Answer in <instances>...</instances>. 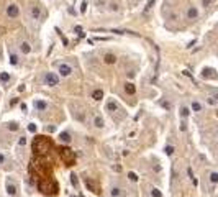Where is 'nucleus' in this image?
Returning a JSON list of instances; mask_svg holds the SVG:
<instances>
[{"instance_id": "nucleus-30", "label": "nucleus", "mask_w": 218, "mask_h": 197, "mask_svg": "<svg viewBox=\"0 0 218 197\" xmlns=\"http://www.w3.org/2000/svg\"><path fill=\"white\" fill-rule=\"evenodd\" d=\"M166 155H169V156H171V155H172V153H174V146H171V145H169V146H166Z\"/></svg>"}, {"instance_id": "nucleus-35", "label": "nucleus", "mask_w": 218, "mask_h": 197, "mask_svg": "<svg viewBox=\"0 0 218 197\" xmlns=\"http://www.w3.org/2000/svg\"><path fill=\"white\" fill-rule=\"evenodd\" d=\"M110 10H111V12H116V10H118V5H116V4H111V5H110Z\"/></svg>"}, {"instance_id": "nucleus-43", "label": "nucleus", "mask_w": 218, "mask_h": 197, "mask_svg": "<svg viewBox=\"0 0 218 197\" xmlns=\"http://www.w3.org/2000/svg\"><path fill=\"white\" fill-rule=\"evenodd\" d=\"M0 58H2V53H0Z\"/></svg>"}, {"instance_id": "nucleus-41", "label": "nucleus", "mask_w": 218, "mask_h": 197, "mask_svg": "<svg viewBox=\"0 0 218 197\" xmlns=\"http://www.w3.org/2000/svg\"><path fill=\"white\" fill-rule=\"evenodd\" d=\"M162 107H164V109H169V107H171V105H169L167 102H162Z\"/></svg>"}, {"instance_id": "nucleus-18", "label": "nucleus", "mask_w": 218, "mask_h": 197, "mask_svg": "<svg viewBox=\"0 0 218 197\" xmlns=\"http://www.w3.org/2000/svg\"><path fill=\"white\" fill-rule=\"evenodd\" d=\"M125 90H126V94L133 95V94L136 92V87H135V84H131V82H128V84L125 85Z\"/></svg>"}, {"instance_id": "nucleus-36", "label": "nucleus", "mask_w": 218, "mask_h": 197, "mask_svg": "<svg viewBox=\"0 0 218 197\" xmlns=\"http://www.w3.org/2000/svg\"><path fill=\"white\" fill-rule=\"evenodd\" d=\"M25 143H26V138H25V136H21V138H20V141H18V145H20V146H23Z\"/></svg>"}, {"instance_id": "nucleus-10", "label": "nucleus", "mask_w": 218, "mask_h": 197, "mask_svg": "<svg viewBox=\"0 0 218 197\" xmlns=\"http://www.w3.org/2000/svg\"><path fill=\"white\" fill-rule=\"evenodd\" d=\"M105 109H107V112H116V109H118V105H116V102L115 100H108L107 102V105H105Z\"/></svg>"}, {"instance_id": "nucleus-37", "label": "nucleus", "mask_w": 218, "mask_h": 197, "mask_svg": "<svg viewBox=\"0 0 218 197\" xmlns=\"http://www.w3.org/2000/svg\"><path fill=\"white\" fill-rule=\"evenodd\" d=\"M85 10H87V2H82V7H80V12H85Z\"/></svg>"}, {"instance_id": "nucleus-8", "label": "nucleus", "mask_w": 218, "mask_h": 197, "mask_svg": "<svg viewBox=\"0 0 218 197\" xmlns=\"http://www.w3.org/2000/svg\"><path fill=\"white\" fill-rule=\"evenodd\" d=\"M7 194H8V196H12V197H15L18 194L17 186L13 184V182H10V181H8V184H7Z\"/></svg>"}, {"instance_id": "nucleus-15", "label": "nucleus", "mask_w": 218, "mask_h": 197, "mask_svg": "<svg viewBox=\"0 0 218 197\" xmlns=\"http://www.w3.org/2000/svg\"><path fill=\"white\" fill-rule=\"evenodd\" d=\"M85 184H87V187L90 189L92 192H95V194H99V187H97V186L94 184V181H90V179H87V181H85Z\"/></svg>"}, {"instance_id": "nucleus-24", "label": "nucleus", "mask_w": 218, "mask_h": 197, "mask_svg": "<svg viewBox=\"0 0 218 197\" xmlns=\"http://www.w3.org/2000/svg\"><path fill=\"white\" fill-rule=\"evenodd\" d=\"M187 174H189V177H190V181H192V184H193V186H197V184H198V181H197V179H195V177H193V172H192V169H190V168H189V169H187Z\"/></svg>"}, {"instance_id": "nucleus-40", "label": "nucleus", "mask_w": 218, "mask_h": 197, "mask_svg": "<svg viewBox=\"0 0 218 197\" xmlns=\"http://www.w3.org/2000/svg\"><path fill=\"white\" fill-rule=\"evenodd\" d=\"M169 18H171V20H176L177 15H176V13H171V17H169Z\"/></svg>"}, {"instance_id": "nucleus-29", "label": "nucleus", "mask_w": 218, "mask_h": 197, "mask_svg": "<svg viewBox=\"0 0 218 197\" xmlns=\"http://www.w3.org/2000/svg\"><path fill=\"white\" fill-rule=\"evenodd\" d=\"M128 177H130V181H133V182H136V181H138V174H136V172H130V174H128Z\"/></svg>"}, {"instance_id": "nucleus-31", "label": "nucleus", "mask_w": 218, "mask_h": 197, "mask_svg": "<svg viewBox=\"0 0 218 197\" xmlns=\"http://www.w3.org/2000/svg\"><path fill=\"white\" fill-rule=\"evenodd\" d=\"M71 181H72V186L77 187V176H75V174H71Z\"/></svg>"}, {"instance_id": "nucleus-17", "label": "nucleus", "mask_w": 218, "mask_h": 197, "mask_svg": "<svg viewBox=\"0 0 218 197\" xmlns=\"http://www.w3.org/2000/svg\"><path fill=\"white\" fill-rule=\"evenodd\" d=\"M190 107H192V110H193V112H202V109H203V105H202L198 100H193Z\"/></svg>"}, {"instance_id": "nucleus-28", "label": "nucleus", "mask_w": 218, "mask_h": 197, "mask_svg": "<svg viewBox=\"0 0 218 197\" xmlns=\"http://www.w3.org/2000/svg\"><path fill=\"white\" fill-rule=\"evenodd\" d=\"M212 4H213V0H202V7H205V8H208Z\"/></svg>"}, {"instance_id": "nucleus-20", "label": "nucleus", "mask_w": 218, "mask_h": 197, "mask_svg": "<svg viewBox=\"0 0 218 197\" xmlns=\"http://www.w3.org/2000/svg\"><path fill=\"white\" fill-rule=\"evenodd\" d=\"M18 63H20L18 54H15V53H10V64H12V66H17Z\"/></svg>"}, {"instance_id": "nucleus-9", "label": "nucleus", "mask_w": 218, "mask_h": 197, "mask_svg": "<svg viewBox=\"0 0 218 197\" xmlns=\"http://www.w3.org/2000/svg\"><path fill=\"white\" fill-rule=\"evenodd\" d=\"M202 77H203V79H208V77H217V76H215V69H212V67H205V69L202 71Z\"/></svg>"}, {"instance_id": "nucleus-21", "label": "nucleus", "mask_w": 218, "mask_h": 197, "mask_svg": "<svg viewBox=\"0 0 218 197\" xmlns=\"http://www.w3.org/2000/svg\"><path fill=\"white\" fill-rule=\"evenodd\" d=\"M210 182H212V184H217L218 182V172L217 171H213V172H210Z\"/></svg>"}, {"instance_id": "nucleus-11", "label": "nucleus", "mask_w": 218, "mask_h": 197, "mask_svg": "<svg viewBox=\"0 0 218 197\" xmlns=\"http://www.w3.org/2000/svg\"><path fill=\"white\" fill-rule=\"evenodd\" d=\"M20 51L23 53V54H28L30 51H31V46H30V43L21 41V43H20Z\"/></svg>"}, {"instance_id": "nucleus-27", "label": "nucleus", "mask_w": 218, "mask_h": 197, "mask_svg": "<svg viewBox=\"0 0 218 197\" xmlns=\"http://www.w3.org/2000/svg\"><path fill=\"white\" fill-rule=\"evenodd\" d=\"M120 196H121V192H120L118 187H113V189H111V197H120Z\"/></svg>"}, {"instance_id": "nucleus-32", "label": "nucleus", "mask_w": 218, "mask_h": 197, "mask_svg": "<svg viewBox=\"0 0 218 197\" xmlns=\"http://www.w3.org/2000/svg\"><path fill=\"white\" fill-rule=\"evenodd\" d=\"M28 130L31 131V133H35V131H36V125H35V123H30V125H28Z\"/></svg>"}, {"instance_id": "nucleus-5", "label": "nucleus", "mask_w": 218, "mask_h": 197, "mask_svg": "<svg viewBox=\"0 0 218 197\" xmlns=\"http://www.w3.org/2000/svg\"><path fill=\"white\" fill-rule=\"evenodd\" d=\"M185 15H187V18H189V20H195V18L198 17V10H197V7L190 5L189 8H187V13H185Z\"/></svg>"}, {"instance_id": "nucleus-2", "label": "nucleus", "mask_w": 218, "mask_h": 197, "mask_svg": "<svg viewBox=\"0 0 218 197\" xmlns=\"http://www.w3.org/2000/svg\"><path fill=\"white\" fill-rule=\"evenodd\" d=\"M44 84L51 85V87H53V85H58L59 84V77L54 74V72H46L44 74Z\"/></svg>"}, {"instance_id": "nucleus-23", "label": "nucleus", "mask_w": 218, "mask_h": 197, "mask_svg": "<svg viewBox=\"0 0 218 197\" xmlns=\"http://www.w3.org/2000/svg\"><path fill=\"white\" fill-rule=\"evenodd\" d=\"M7 128L12 130V131H17L18 130V123L17 122H10V123H7Z\"/></svg>"}, {"instance_id": "nucleus-7", "label": "nucleus", "mask_w": 218, "mask_h": 197, "mask_svg": "<svg viewBox=\"0 0 218 197\" xmlns=\"http://www.w3.org/2000/svg\"><path fill=\"white\" fill-rule=\"evenodd\" d=\"M35 109L38 110V112H44L46 109H48V104H46L44 100H40V99H38V100H35Z\"/></svg>"}, {"instance_id": "nucleus-42", "label": "nucleus", "mask_w": 218, "mask_h": 197, "mask_svg": "<svg viewBox=\"0 0 218 197\" xmlns=\"http://www.w3.org/2000/svg\"><path fill=\"white\" fill-rule=\"evenodd\" d=\"M4 161H5V158H4V155L0 153V163H4Z\"/></svg>"}, {"instance_id": "nucleus-44", "label": "nucleus", "mask_w": 218, "mask_h": 197, "mask_svg": "<svg viewBox=\"0 0 218 197\" xmlns=\"http://www.w3.org/2000/svg\"><path fill=\"white\" fill-rule=\"evenodd\" d=\"M71 197H75V196H71Z\"/></svg>"}, {"instance_id": "nucleus-25", "label": "nucleus", "mask_w": 218, "mask_h": 197, "mask_svg": "<svg viewBox=\"0 0 218 197\" xmlns=\"http://www.w3.org/2000/svg\"><path fill=\"white\" fill-rule=\"evenodd\" d=\"M154 2H156V0H149V2H148V4H146V7H144V15H146V13H148L149 12V10H151L152 8V5H154Z\"/></svg>"}, {"instance_id": "nucleus-1", "label": "nucleus", "mask_w": 218, "mask_h": 197, "mask_svg": "<svg viewBox=\"0 0 218 197\" xmlns=\"http://www.w3.org/2000/svg\"><path fill=\"white\" fill-rule=\"evenodd\" d=\"M61 155H62V160L66 161L69 166H72V164H74V158H75V155L69 150V148H62V150H61Z\"/></svg>"}, {"instance_id": "nucleus-33", "label": "nucleus", "mask_w": 218, "mask_h": 197, "mask_svg": "<svg viewBox=\"0 0 218 197\" xmlns=\"http://www.w3.org/2000/svg\"><path fill=\"white\" fill-rule=\"evenodd\" d=\"M207 102H208L210 105H217V100H215L213 97H210V95H208V99H207Z\"/></svg>"}, {"instance_id": "nucleus-38", "label": "nucleus", "mask_w": 218, "mask_h": 197, "mask_svg": "<svg viewBox=\"0 0 218 197\" xmlns=\"http://www.w3.org/2000/svg\"><path fill=\"white\" fill-rule=\"evenodd\" d=\"M18 104V99H12L10 100V107H13V105H17Z\"/></svg>"}, {"instance_id": "nucleus-34", "label": "nucleus", "mask_w": 218, "mask_h": 197, "mask_svg": "<svg viewBox=\"0 0 218 197\" xmlns=\"http://www.w3.org/2000/svg\"><path fill=\"white\" fill-rule=\"evenodd\" d=\"M185 130H187V123L182 120V122H181V131H185Z\"/></svg>"}, {"instance_id": "nucleus-3", "label": "nucleus", "mask_w": 218, "mask_h": 197, "mask_svg": "<svg viewBox=\"0 0 218 197\" xmlns=\"http://www.w3.org/2000/svg\"><path fill=\"white\" fill-rule=\"evenodd\" d=\"M7 15H8L10 18H17L18 15H20V8H18V5L12 4L7 7Z\"/></svg>"}, {"instance_id": "nucleus-4", "label": "nucleus", "mask_w": 218, "mask_h": 197, "mask_svg": "<svg viewBox=\"0 0 218 197\" xmlns=\"http://www.w3.org/2000/svg\"><path fill=\"white\" fill-rule=\"evenodd\" d=\"M59 74H61L62 77H67V76H71V74H72V67H71L67 63L59 64Z\"/></svg>"}, {"instance_id": "nucleus-6", "label": "nucleus", "mask_w": 218, "mask_h": 197, "mask_svg": "<svg viewBox=\"0 0 218 197\" xmlns=\"http://www.w3.org/2000/svg\"><path fill=\"white\" fill-rule=\"evenodd\" d=\"M30 13H31L33 20H40V18H41V7H40V5H33L31 10H30Z\"/></svg>"}, {"instance_id": "nucleus-26", "label": "nucleus", "mask_w": 218, "mask_h": 197, "mask_svg": "<svg viewBox=\"0 0 218 197\" xmlns=\"http://www.w3.org/2000/svg\"><path fill=\"white\" fill-rule=\"evenodd\" d=\"M151 196L152 197H162V194H161V191L157 187H151Z\"/></svg>"}, {"instance_id": "nucleus-14", "label": "nucleus", "mask_w": 218, "mask_h": 197, "mask_svg": "<svg viewBox=\"0 0 218 197\" xmlns=\"http://www.w3.org/2000/svg\"><path fill=\"white\" fill-rule=\"evenodd\" d=\"M92 99H94V100H102L103 99V90H100V89L94 90V92H92Z\"/></svg>"}, {"instance_id": "nucleus-12", "label": "nucleus", "mask_w": 218, "mask_h": 197, "mask_svg": "<svg viewBox=\"0 0 218 197\" xmlns=\"http://www.w3.org/2000/svg\"><path fill=\"white\" fill-rule=\"evenodd\" d=\"M94 125L97 126V128H103V126H105V122H103V118L100 117V115H95L94 117Z\"/></svg>"}, {"instance_id": "nucleus-19", "label": "nucleus", "mask_w": 218, "mask_h": 197, "mask_svg": "<svg viewBox=\"0 0 218 197\" xmlns=\"http://www.w3.org/2000/svg\"><path fill=\"white\" fill-rule=\"evenodd\" d=\"M189 115H190V109H189V107H185V105H182V107H181V117L187 118Z\"/></svg>"}, {"instance_id": "nucleus-22", "label": "nucleus", "mask_w": 218, "mask_h": 197, "mask_svg": "<svg viewBox=\"0 0 218 197\" xmlns=\"http://www.w3.org/2000/svg\"><path fill=\"white\" fill-rule=\"evenodd\" d=\"M8 80H10L8 72H0V82H8Z\"/></svg>"}, {"instance_id": "nucleus-16", "label": "nucleus", "mask_w": 218, "mask_h": 197, "mask_svg": "<svg viewBox=\"0 0 218 197\" xmlns=\"http://www.w3.org/2000/svg\"><path fill=\"white\" fill-rule=\"evenodd\" d=\"M59 140H61L62 143H71V140H72V138H71V135L67 133V131H62V133L59 135Z\"/></svg>"}, {"instance_id": "nucleus-39", "label": "nucleus", "mask_w": 218, "mask_h": 197, "mask_svg": "<svg viewBox=\"0 0 218 197\" xmlns=\"http://www.w3.org/2000/svg\"><path fill=\"white\" fill-rule=\"evenodd\" d=\"M54 130H56V126H48V131H49V133H53Z\"/></svg>"}, {"instance_id": "nucleus-13", "label": "nucleus", "mask_w": 218, "mask_h": 197, "mask_svg": "<svg viewBox=\"0 0 218 197\" xmlns=\"http://www.w3.org/2000/svg\"><path fill=\"white\" fill-rule=\"evenodd\" d=\"M103 61H105L107 64H115V63H116V58H115V54L108 53V54H105V56H103Z\"/></svg>"}]
</instances>
